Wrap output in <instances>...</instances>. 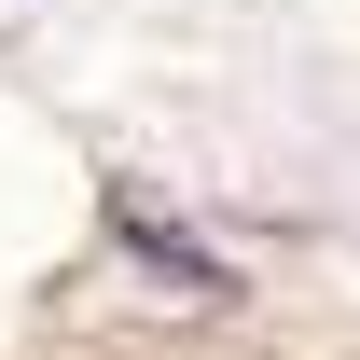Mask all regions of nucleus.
Masks as SVG:
<instances>
[{"label": "nucleus", "mask_w": 360, "mask_h": 360, "mask_svg": "<svg viewBox=\"0 0 360 360\" xmlns=\"http://www.w3.org/2000/svg\"><path fill=\"white\" fill-rule=\"evenodd\" d=\"M125 250H139L153 277H180V291H236V277L208 264V250H180V236H167V222H139V208H125Z\"/></svg>", "instance_id": "obj_1"}]
</instances>
